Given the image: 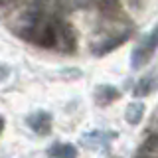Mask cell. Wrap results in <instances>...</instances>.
Masks as SVG:
<instances>
[{
	"instance_id": "1",
	"label": "cell",
	"mask_w": 158,
	"mask_h": 158,
	"mask_svg": "<svg viewBox=\"0 0 158 158\" xmlns=\"http://www.w3.org/2000/svg\"><path fill=\"white\" fill-rule=\"evenodd\" d=\"M52 121H53L52 113L44 111V109H38V111L30 113L26 117V125L40 136H46V135L52 132Z\"/></svg>"
},
{
	"instance_id": "2",
	"label": "cell",
	"mask_w": 158,
	"mask_h": 158,
	"mask_svg": "<svg viewBox=\"0 0 158 158\" xmlns=\"http://www.w3.org/2000/svg\"><path fill=\"white\" fill-rule=\"evenodd\" d=\"M131 38V32L128 30H121V32L117 34H111L109 38H105L103 42H99L93 46V56H107L109 52H113V49H117L118 46H123V44L127 42V40Z\"/></svg>"
},
{
	"instance_id": "3",
	"label": "cell",
	"mask_w": 158,
	"mask_h": 158,
	"mask_svg": "<svg viewBox=\"0 0 158 158\" xmlns=\"http://www.w3.org/2000/svg\"><path fill=\"white\" fill-rule=\"evenodd\" d=\"M154 91H158V67H152L148 69V71L142 75L140 79L136 81L135 89H132V93H135V97H148L152 95Z\"/></svg>"
},
{
	"instance_id": "4",
	"label": "cell",
	"mask_w": 158,
	"mask_h": 158,
	"mask_svg": "<svg viewBox=\"0 0 158 158\" xmlns=\"http://www.w3.org/2000/svg\"><path fill=\"white\" fill-rule=\"evenodd\" d=\"M154 49H156V46L148 38L142 40V42L132 49V53H131V65H132V69H140L144 63L150 61V57L154 56Z\"/></svg>"
},
{
	"instance_id": "5",
	"label": "cell",
	"mask_w": 158,
	"mask_h": 158,
	"mask_svg": "<svg viewBox=\"0 0 158 158\" xmlns=\"http://www.w3.org/2000/svg\"><path fill=\"white\" fill-rule=\"evenodd\" d=\"M121 99V91L115 85H97L93 91V101L99 107H107L111 103H115Z\"/></svg>"
},
{
	"instance_id": "6",
	"label": "cell",
	"mask_w": 158,
	"mask_h": 158,
	"mask_svg": "<svg viewBox=\"0 0 158 158\" xmlns=\"http://www.w3.org/2000/svg\"><path fill=\"white\" fill-rule=\"evenodd\" d=\"M115 136H117V132L91 131V132H87V135H83L81 142H83V146H87V148H103V146H107Z\"/></svg>"
},
{
	"instance_id": "7",
	"label": "cell",
	"mask_w": 158,
	"mask_h": 158,
	"mask_svg": "<svg viewBox=\"0 0 158 158\" xmlns=\"http://www.w3.org/2000/svg\"><path fill=\"white\" fill-rule=\"evenodd\" d=\"M49 158H77V148L69 142H53L48 148Z\"/></svg>"
},
{
	"instance_id": "8",
	"label": "cell",
	"mask_w": 158,
	"mask_h": 158,
	"mask_svg": "<svg viewBox=\"0 0 158 158\" xmlns=\"http://www.w3.org/2000/svg\"><path fill=\"white\" fill-rule=\"evenodd\" d=\"M144 111H146L144 103H140V101L128 103V105H127V111H125V121L128 123V125L136 127L138 123L142 121V117H144Z\"/></svg>"
},
{
	"instance_id": "9",
	"label": "cell",
	"mask_w": 158,
	"mask_h": 158,
	"mask_svg": "<svg viewBox=\"0 0 158 158\" xmlns=\"http://www.w3.org/2000/svg\"><path fill=\"white\" fill-rule=\"evenodd\" d=\"M144 152H156V154H158V135H150L146 138Z\"/></svg>"
},
{
	"instance_id": "10",
	"label": "cell",
	"mask_w": 158,
	"mask_h": 158,
	"mask_svg": "<svg viewBox=\"0 0 158 158\" xmlns=\"http://www.w3.org/2000/svg\"><path fill=\"white\" fill-rule=\"evenodd\" d=\"M146 38H148V40H150V42H152V44H154V46H156V48H158V26H156L154 30H152V32H150V34H148V36H146Z\"/></svg>"
},
{
	"instance_id": "11",
	"label": "cell",
	"mask_w": 158,
	"mask_h": 158,
	"mask_svg": "<svg viewBox=\"0 0 158 158\" xmlns=\"http://www.w3.org/2000/svg\"><path fill=\"white\" fill-rule=\"evenodd\" d=\"M138 158H150V156H146V154H142V156H138Z\"/></svg>"
}]
</instances>
